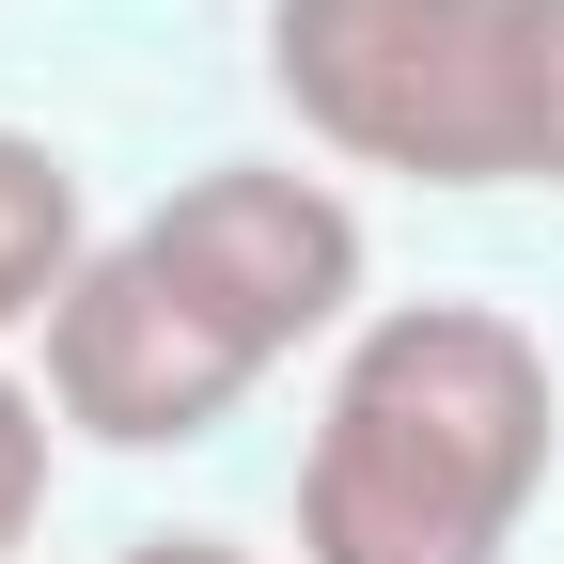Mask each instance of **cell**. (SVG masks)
<instances>
[{
  "instance_id": "obj_1",
  "label": "cell",
  "mask_w": 564,
  "mask_h": 564,
  "mask_svg": "<svg viewBox=\"0 0 564 564\" xmlns=\"http://www.w3.org/2000/svg\"><path fill=\"white\" fill-rule=\"evenodd\" d=\"M345 299H361L345 188L282 158H220L79 267V299L47 314V408L110 455H188L251 408L267 361L345 329Z\"/></svg>"
},
{
  "instance_id": "obj_2",
  "label": "cell",
  "mask_w": 564,
  "mask_h": 564,
  "mask_svg": "<svg viewBox=\"0 0 564 564\" xmlns=\"http://www.w3.org/2000/svg\"><path fill=\"white\" fill-rule=\"evenodd\" d=\"M549 455H564L549 345L502 299H392L329 361L299 455V564H502Z\"/></svg>"
},
{
  "instance_id": "obj_3",
  "label": "cell",
  "mask_w": 564,
  "mask_h": 564,
  "mask_svg": "<svg viewBox=\"0 0 564 564\" xmlns=\"http://www.w3.org/2000/svg\"><path fill=\"white\" fill-rule=\"evenodd\" d=\"M267 79L408 188H564V0H267Z\"/></svg>"
},
{
  "instance_id": "obj_4",
  "label": "cell",
  "mask_w": 564,
  "mask_h": 564,
  "mask_svg": "<svg viewBox=\"0 0 564 564\" xmlns=\"http://www.w3.org/2000/svg\"><path fill=\"white\" fill-rule=\"evenodd\" d=\"M79 267H95V236H79V173H63V141L0 126V345L79 299Z\"/></svg>"
},
{
  "instance_id": "obj_5",
  "label": "cell",
  "mask_w": 564,
  "mask_h": 564,
  "mask_svg": "<svg viewBox=\"0 0 564 564\" xmlns=\"http://www.w3.org/2000/svg\"><path fill=\"white\" fill-rule=\"evenodd\" d=\"M47 423H63V408L0 361V549H32V518H47Z\"/></svg>"
},
{
  "instance_id": "obj_6",
  "label": "cell",
  "mask_w": 564,
  "mask_h": 564,
  "mask_svg": "<svg viewBox=\"0 0 564 564\" xmlns=\"http://www.w3.org/2000/svg\"><path fill=\"white\" fill-rule=\"evenodd\" d=\"M126 564H251V549H220V533H141Z\"/></svg>"
}]
</instances>
